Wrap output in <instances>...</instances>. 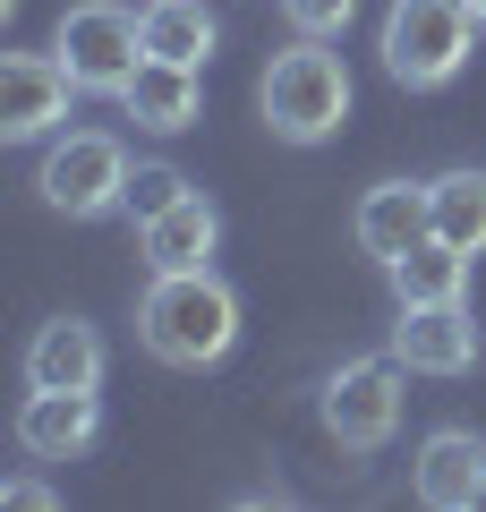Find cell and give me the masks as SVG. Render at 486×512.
Returning a JSON list of instances; mask_svg holds the SVG:
<instances>
[{
    "label": "cell",
    "mask_w": 486,
    "mask_h": 512,
    "mask_svg": "<svg viewBox=\"0 0 486 512\" xmlns=\"http://www.w3.org/2000/svg\"><path fill=\"white\" fill-rule=\"evenodd\" d=\"M137 342L162 367H214L239 342V291L214 265H188V274H154L137 299Z\"/></svg>",
    "instance_id": "6da1fadb"
},
{
    "label": "cell",
    "mask_w": 486,
    "mask_h": 512,
    "mask_svg": "<svg viewBox=\"0 0 486 512\" xmlns=\"http://www.w3.org/2000/svg\"><path fill=\"white\" fill-rule=\"evenodd\" d=\"M256 103H265V128L282 137V146H324V137H342V120H350V69H342V52H324L316 35H299L290 52L265 60Z\"/></svg>",
    "instance_id": "7a4b0ae2"
},
{
    "label": "cell",
    "mask_w": 486,
    "mask_h": 512,
    "mask_svg": "<svg viewBox=\"0 0 486 512\" xmlns=\"http://www.w3.org/2000/svg\"><path fill=\"white\" fill-rule=\"evenodd\" d=\"M478 9L469 0H393L384 9V35H376V52H384V77L393 86H452V77L469 69V52H478Z\"/></svg>",
    "instance_id": "3957f363"
},
{
    "label": "cell",
    "mask_w": 486,
    "mask_h": 512,
    "mask_svg": "<svg viewBox=\"0 0 486 512\" xmlns=\"http://www.w3.org/2000/svg\"><path fill=\"white\" fill-rule=\"evenodd\" d=\"M128 146L111 137V128H69V137H52V154H43L35 171V197L52 205V214L69 222H103L128 205Z\"/></svg>",
    "instance_id": "277c9868"
},
{
    "label": "cell",
    "mask_w": 486,
    "mask_h": 512,
    "mask_svg": "<svg viewBox=\"0 0 486 512\" xmlns=\"http://www.w3.org/2000/svg\"><path fill=\"white\" fill-rule=\"evenodd\" d=\"M52 52L69 60L77 94H111V103H120V86L137 77V60H145V18L120 9V0H77V9H60Z\"/></svg>",
    "instance_id": "5b68a950"
},
{
    "label": "cell",
    "mask_w": 486,
    "mask_h": 512,
    "mask_svg": "<svg viewBox=\"0 0 486 512\" xmlns=\"http://www.w3.org/2000/svg\"><path fill=\"white\" fill-rule=\"evenodd\" d=\"M401 376H410V367H401L393 350H376V359H342L333 376H324V402H316L324 436L342 444V453H376V444H393V427H401Z\"/></svg>",
    "instance_id": "8992f818"
},
{
    "label": "cell",
    "mask_w": 486,
    "mask_h": 512,
    "mask_svg": "<svg viewBox=\"0 0 486 512\" xmlns=\"http://www.w3.org/2000/svg\"><path fill=\"white\" fill-rule=\"evenodd\" d=\"M69 60L60 52H9L0 60V137L9 146H35V137H52L60 120H69Z\"/></svg>",
    "instance_id": "52a82bcc"
},
{
    "label": "cell",
    "mask_w": 486,
    "mask_h": 512,
    "mask_svg": "<svg viewBox=\"0 0 486 512\" xmlns=\"http://www.w3.org/2000/svg\"><path fill=\"white\" fill-rule=\"evenodd\" d=\"M384 350H393L410 376H469V367H478V316H469V299L401 308V325H393Z\"/></svg>",
    "instance_id": "ba28073f"
},
{
    "label": "cell",
    "mask_w": 486,
    "mask_h": 512,
    "mask_svg": "<svg viewBox=\"0 0 486 512\" xmlns=\"http://www.w3.org/2000/svg\"><path fill=\"white\" fill-rule=\"evenodd\" d=\"M427 231H435V197H427V180H376V188L359 197V214H350V239H359V256H376V265L410 256Z\"/></svg>",
    "instance_id": "9c48e42d"
},
{
    "label": "cell",
    "mask_w": 486,
    "mask_h": 512,
    "mask_svg": "<svg viewBox=\"0 0 486 512\" xmlns=\"http://www.w3.org/2000/svg\"><path fill=\"white\" fill-rule=\"evenodd\" d=\"M410 487H418V504H435V512H478L486 504V444L469 436V427H435V436L418 444V461H410Z\"/></svg>",
    "instance_id": "30bf717a"
},
{
    "label": "cell",
    "mask_w": 486,
    "mask_h": 512,
    "mask_svg": "<svg viewBox=\"0 0 486 512\" xmlns=\"http://www.w3.org/2000/svg\"><path fill=\"white\" fill-rule=\"evenodd\" d=\"M26 384L35 393H103V333L86 316H52L26 342Z\"/></svg>",
    "instance_id": "8fae6325"
},
{
    "label": "cell",
    "mask_w": 486,
    "mask_h": 512,
    "mask_svg": "<svg viewBox=\"0 0 486 512\" xmlns=\"http://www.w3.org/2000/svg\"><path fill=\"white\" fill-rule=\"evenodd\" d=\"M94 436H103V402L94 393H35L26 384V410H18L26 461H77V453H94Z\"/></svg>",
    "instance_id": "7c38bea8"
},
{
    "label": "cell",
    "mask_w": 486,
    "mask_h": 512,
    "mask_svg": "<svg viewBox=\"0 0 486 512\" xmlns=\"http://www.w3.org/2000/svg\"><path fill=\"white\" fill-rule=\"evenodd\" d=\"M120 111H128L137 128H154V137H180V128H197L205 86H197V69H180V60H154V52H145L137 77L120 86Z\"/></svg>",
    "instance_id": "4fadbf2b"
},
{
    "label": "cell",
    "mask_w": 486,
    "mask_h": 512,
    "mask_svg": "<svg viewBox=\"0 0 486 512\" xmlns=\"http://www.w3.org/2000/svg\"><path fill=\"white\" fill-rule=\"evenodd\" d=\"M137 248H145V274H188V265H214V248H222L214 197H197V188H188L162 222H145V231H137Z\"/></svg>",
    "instance_id": "5bb4252c"
},
{
    "label": "cell",
    "mask_w": 486,
    "mask_h": 512,
    "mask_svg": "<svg viewBox=\"0 0 486 512\" xmlns=\"http://www.w3.org/2000/svg\"><path fill=\"white\" fill-rule=\"evenodd\" d=\"M469 265H478V256H461L452 239L427 231L410 256H393V265H384V282H393L401 308H435V299H469Z\"/></svg>",
    "instance_id": "9a60e30c"
},
{
    "label": "cell",
    "mask_w": 486,
    "mask_h": 512,
    "mask_svg": "<svg viewBox=\"0 0 486 512\" xmlns=\"http://www.w3.org/2000/svg\"><path fill=\"white\" fill-rule=\"evenodd\" d=\"M145 52L154 60H180V69H205L214 60V18H205V0H145Z\"/></svg>",
    "instance_id": "2e32d148"
},
{
    "label": "cell",
    "mask_w": 486,
    "mask_h": 512,
    "mask_svg": "<svg viewBox=\"0 0 486 512\" xmlns=\"http://www.w3.org/2000/svg\"><path fill=\"white\" fill-rule=\"evenodd\" d=\"M435 197V239H452L461 256H486V171H435L427 180Z\"/></svg>",
    "instance_id": "e0dca14e"
},
{
    "label": "cell",
    "mask_w": 486,
    "mask_h": 512,
    "mask_svg": "<svg viewBox=\"0 0 486 512\" xmlns=\"http://www.w3.org/2000/svg\"><path fill=\"white\" fill-rule=\"evenodd\" d=\"M180 197H188V171L180 163H137V171H128V205H120V214L145 231V222H162Z\"/></svg>",
    "instance_id": "ac0fdd59"
},
{
    "label": "cell",
    "mask_w": 486,
    "mask_h": 512,
    "mask_svg": "<svg viewBox=\"0 0 486 512\" xmlns=\"http://www.w3.org/2000/svg\"><path fill=\"white\" fill-rule=\"evenodd\" d=\"M282 18H290V35H316V43H333L350 18H359V0H282Z\"/></svg>",
    "instance_id": "d6986e66"
},
{
    "label": "cell",
    "mask_w": 486,
    "mask_h": 512,
    "mask_svg": "<svg viewBox=\"0 0 486 512\" xmlns=\"http://www.w3.org/2000/svg\"><path fill=\"white\" fill-rule=\"evenodd\" d=\"M0 504H18V512H60V487H43V478H9V487H0Z\"/></svg>",
    "instance_id": "ffe728a7"
},
{
    "label": "cell",
    "mask_w": 486,
    "mask_h": 512,
    "mask_svg": "<svg viewBox=\"0 0 486 512\" xmlns=\"http://www.w3.org/2000/svg\"><path fill=\"white\" fill-rule=\"evenodd\" d=\"M469 9H478V18H486V0H469Z\"/></svg>",
    "instance_id": "44dd1931"
}]
</instances>
